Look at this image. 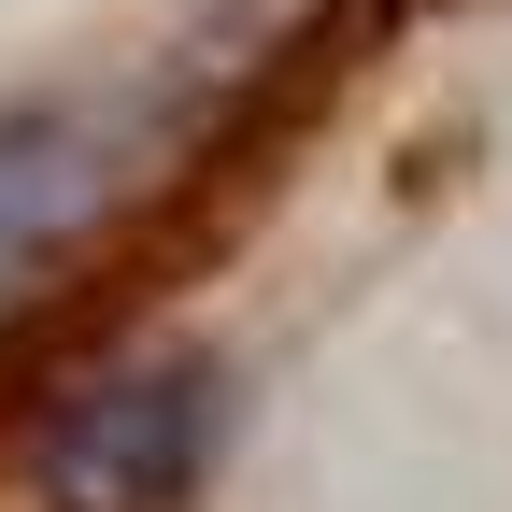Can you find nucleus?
<instances>
[{
	"instance_id": "obj_1",
	"label": "nucleus",
	"mask_w": 512,
	"mask_h": 512,
	"mask_svg": "<svg viewBox=\"0 0 512 512\" xmlns=\"http://www.w3.org/2000/svg\"><path fill=\"white\" fill-rule=\"evenodd\" d=\"M214 427H228V384L200 356L86 370V384H57L43 427H29V498L43 512H171L200 484Z\"/></svg>"
},
{
	"instance_id": "obj_2",
	"label": "nucleus",
	"mask_w": 512,
	"mask_h": 512,
	"mask_svg": "<svg viewBox=\"0 0 512 512\" xmlns=\"http://www.w3.org/2000/svg\"><path fill=\"white\" fill-rule=\"evenodd\" d=\"M128 157H143V128H128V100H100V86L0 100V313L29 299V271L72 228H100V200L128 185Z\"/></svg>"
}]
</instances>
